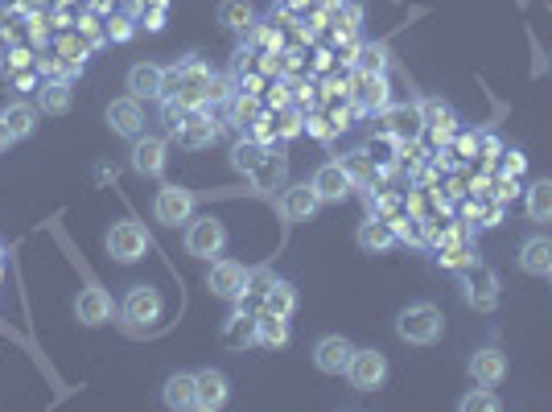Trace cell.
I'll return each mask as SVG.
<instances>
[{
    "label": "cell",
    "mask_w": 552,
    "mask_h": 412,
    "mask_svg": "<svg viewBox=\"0 0 552 412\" xmlns=\"http://www.w3.org/2000/svg\"><path fill=\"white\" fill-rule=\"evenodd\" d=\"M520 268L528 272V277H548V268H552V239H548V235L524 239V248H520Z\"/></svg>",
    "instance_id": "cb8c5ba5"
},
{
    "label": "cell",
    "mask_w": 552,
    "mask_h": 412,
    "mask_svg": "<svg viewBox=\"0 0 552 412\" xmlns=\"http://www.w3.org/2000/svg\"><path fill=\"white\" fill-rule=\"evenodd\" d=\"M9 58H13V38H9L5 29H0V66H5Z\"/></svg>",
    "instance_id": "f35d334b"
},
{
    "label": "cell",
    "mask_w": 552,
    "mask_h": 412,
    "mask_svg": "<svg viewBox=\"0 0 552 412\" xmlns=\"http://www.w3.org/2000/svg\"><path fill=\"white\" fill-rule=\"evenodd\" d=\"M458 408H462V412H499V408H503V400H499L487 384H482V388L466 392V396L458 400Z\"/></svg>",
    "instance_id": "e575fe53"
},
{
    "label": "cell",
    "mask_w": 552,
    "mask_h": 412,
    "mask_svg": "<svg viewBox=\"0 0 552 412\" xmlns=\"http://www.w3.org/2000/svg\"><path fill=\"white\" fill-rule=\"evenodd\" d=\"M5 124H9V132H13V141H29L33 132H38V103H25V99H13L5 112Z\"/></svg>",
    "instance_id": "d4e9b609"
},
{
    "label": "cell",
    "mask_w": 552,
    "mask_h": 412,
    "mask_svg": "<svg viewBox=\"0 0 552 412\" xmlns=\"http://www.w3.org/2000/svg\"><path fill=\"white\" fill-rule=\"evenodd\" d=\"M71 103H75V95H71V83L66 79H50L38 87V112H46V116H66Z\"/></svg>",
    "instance_id": "4316f807"
},
{
    "label": "cell",
    "mask_w": 552,
    "mask_h": 412,
    "mask_svg": "<svg viewBox=\"0 0 552 412\" xmlns=\"http://www.w3.org/2000/svg\"><path fill=\"white\" fill-rule=\"evenodd\" d=\"M169 153V145L161 141V136H149V132H141V136H136V141H132V174H141V178H161L165 174V157Z\"/></svg>",
    "instance_id": "9c48e42d"
},
{
    "label": "cell",
    "mask_w": 552,
    "mask_h": 412,
    "mask_svg": "<svg viewBox=\"0 0 552 412\" xmlns=\"http://www.w3.org/2000/svg\"><path fill=\"white\" fill-rule=\"evenodd\" d=\"M112 314H116V305H112L108 289H99V285H87V289L79 293V301H75V318H79L83 326H108Z\"/></svg>",
    "instance_id": "e0dca14e"
},
{
    "label": "cell",
    "mask_w": 552,
    "mask_h": 412,
    "mask_svg": "<svg viewBox=\"0 0 552 412\" xmlns=\"http://www.w3.org/2000/svg\"><path fill=\"white\" fill-rule=\"evenodd\" d=\"M153 215H157V223H165V227L190 223V219H194V190L174 186V182L161 186L157 198H153Z\"/></svg>",
    "instance_id": "52a82bcc"
},
{
    "label": "cell",
    "mask_w": 552,
    "mask_h": 412,
    "mask_svg": "<svg viewBox=\"0 0 552 412\" xmlns=\"http://www.w3.org/2000/svg\"><path fill=\"white\" fill-rule=\"evenodd\" d=\"M421 132H425L421 103H392V108H384V136H392V141H417Z\"/></svg>",
    "instance_id": "7c38bea8"
},
{
    "label": "cell",
    "mask_w": 552,
    "mask_h": 412,
    "mask_svg": "<svg viewBox=\"0 0 552 412\" xmlns=\"http://www.w3.org/2000/svg\"><path fill=\"white\" fill-rule=\"evenodd\" d=\"M309 5H318V0H285V9H309Z\"/></svg>",
    "instance_id": "7bdbcfd3"
},
{
    "label": "cell",
    "mask_w": 552,
    "mask_h": 412,
    "mask_svg": "<svg viewBox=\"0 0 552 412\" xmlns=\"http://www.w3.org/2000/svg\"><path fill=\"white\" fill-rule=\"evenodd\" d=\"M285 182H289V161H285L281 153H268V157L256 165V174H252V186L264 190V194L285 190Z\"/></svg>",
    "instance_id": "484cf974"
},
{
    "label": "cell",
    "mask_w": 552,
    "mask_h": 412,
    "mask_svg": "<svg viewBox=\"0 0 552 412\" xmlns=\"http://www.w3.org/2000/svg\"><path fill=\"white\" fill-rule=\"evenodd\" d=\"M268 157V149H264V141H256V136H248V141H239L235 149H231V165L239 169V174H256V165Z\"/></svg>",
    "instance_id": "f546056e"
},
{
    "label": "cell",
    "mask_w": 552,
    "mask_h": 412,
    "mask_svg": "<svg viewBox=\"0 0 552 412\" xmlns=\"http://www.w3.org/2000/svg\"><path fill=\"white\" fill-rule=\"evenodd\" d=\"M264 309H272V314H281V318H293V309H297V289H293L289 281H268Z\"/></svg>",
    "instance_id": "4dcf8cb0"
},
{
    "label": "cell",
    "mask_w": 552,
    "mask_h": 412,
    "mask_svg": "<svg viewBox=\"0 0 552 412\" xmlns=\"http://www.w3.org/2000/svg\"><path fill=\"white\" fill-rule=\"evenodd\" d=\"M161 309H165V301L153 285H136V289H128L120 314L128 326H153V322H161Z\"/></svg>",
    "instance_id": "ba28073f"
},
{
    "label": "cell",
    "mask_w": 552,
    "mask_h": 412,
    "mask_svg": "<svg viewBox=\"0 0 552 412\" xmlns=\"http://www.w3.org/2000/svg\"><path fill=\"white\" fill-rule=\"evenodd\" d=\"M0 256H5V244H0Z\"/></svg>",
    "instance_id": "ee69618b"
},
{
    "label": "cell",
    "mask_w": 552,
    "mask_h": 412,
    "mask_svg": "<svg viewBox=\"0 0 552 412\" xmlns=\"http://www.w3.org/2000/svg\"><path fill=\"white\" fill-rule=\"evenodd\" d=\"M231 396V384H227V375L219 367H202L194 371V408L202 412H219Z\"/></svg>",
    "instance_id": "8fae6325"
},
{
    "label": "cell",
    "mask_w": 552,
    "mask_h": 412,
    "mask_svg": "<svg viewBox=\"0 0 552 412\" xmlns=\"http://www.w3.org/2000/svg\"><path fill=\"white\" fill-rule=\"evenodd\" d=\"M128 33H132V29H128V21H124V17H120V21H112V38H116V42H128Z\"/></svg>",
    "instance_id": "ab89813d"
},
{
    "label": "cell",
    "mask_w": 552,
    "mask_h": 412,
    "mask_svg": "<svg viewBox=\"0 0 552 412\" xmlns=\"http://www.w3.org/2000/svg\"><path fill=\"white\" fill-rule=\"evenodd\" d=\"M260 342H264V347H285V342H289V318H281V314H272V309H260Z\"/></svg>",
    "instance_id": "1f68e13d"
},
{
    "label": "cell",
    "mask_w": 552,
    "mask_h": 412,
    "mask_svg": "<svg viewBox=\"0 0 552 412\" xmlns=\"http://www.w3.org/2000/svg\"><path fill=\"white\" fill-rule=\"evenodd\" d=\"M351 355H355V347H351L347 338H342V334H326L318 347H314V367L322 375H347Z\"/></svg>",
    "instance_id": "2e32d148"
},
{
    "label": "cell",
    "mask_w": 552,
    "mask_h": 412,
    "mask_svg": "<svg viewBox=\"0 0 552 412\" xmlns=\"http://www.w3.org/2000/svg\"><path fill=\"white\" fill-rule=\"evenodd\" d=\"M342 169H347V178L355 186H371L375 182V165H371L367 153H347V157H342Z\"/></svg>",
    "instance_id": "d590c367"
},
{
    "label": "cell",
    "mask_w": 552,
    "mask_h": 412,
    "mask_svg": "<svg viewBox=\"0 0 552 412\" xmlns=\"http://www.w3.org/2000/svg\"><path fill=\"white\" fill-rule=\"evenodd\" d=\"M174 136H178L182 149H211V145L219 141V124L211 120V112L190 108V112L182 116V124L174 128Z\"/></svg>",
    "instance_id": "30bf717a"
},
{
    "label": "cell",
    "mask_w": 552,
    "mask_h": 412,
    "mask_svg": "<svg viewBox=\"0 0 552 412\" xmlns=\"http://www.w3.org/2000/svg\"><path fill=\"white\" fill-rule=\"evenodd\" d=\"M318 206H322V198H318L314 182L285 186V194H281V215H285L289 223H309V219L318 215Z\"/></svg>",
    "instance_id": "9a60e30c"
},
{
    "label": "cell",
    "mask_w": 552,
    "mask_h": 412,
    "mask_svg": "<svg viewBox=\"0 0 552 412\" xmlns=\"http://www.w3.org/2000/svg\"><path fill=\"white\" fill-rule=\"evenodd\" d=\"M470 375H474L478 384L499 388V384L507 380V355H503L499 347H482V351H474V359H470Z\"/></svg>",
    "instance_id": "ffe728a7"
},
{
    "label": "cell",
    "mask_w": 552,
    "mask_h": 412,
    "mask_svg": "<svg viewBox=\"0 0 552 412\" xmlns=\"http://www.w3.org/2000/svg\"><path fill=\"white\" fill-rule=\"evenodd\" d=\"M351 178H347V169H342V161H326V165H318V174H314V190H318V198L322 202H342L351 194Z\"/></svg>",
    "instance_id": "d6986e66"
},
{
    "label": "cell",
    "mask_w": 552,
    "mask_h": 412,
    "mask_svg": "<svg viewBox=\"0 0 552 412\" xmlns=\"http://www.w3.org/2000/svg\"><path fill=\"white\" fill-rule=\"evenodd\" d=\"M445 330V318H441V309L433 301H412L400 309V318H396V334L404 342H412V347H433V342L441 338Z\"/></svg>",
    "instance_id": "6da1fadb"
},
{
    "label": "cell",
    "mask_w": 552,
    "mask_h": 412,
    "mask_svg": "<svg viewBox=\"0 0 552 412\" xmlns=\"http://www.w3.org/2000/svg\"><path fill=\"white\" fill-rule=\"evenodd\" d=\"M219 338H223V347H231V351L256 347V342H260V318L239 309V314H231V318L223 322V334H219Z\"/></svg>",
    "instance_id": "ac0fdd59"
},
{
    "label": "cell",
    "mask_w": 552,
    "mask_h": 412,
    "mask_svg": "<svg viewBox=\"0 0 552 412\" xmlns=\"http://www.w3.org/2000/svg\"><path fill=\"white\" fill-rule=\"evenodd\" d=\"M421 116H425V128L437 136V141H450V136L458 132V112L445 99H421Z\"/></svg>",
    "instance_id": "603a6c76"
},
{
    "label": "cell",
    "mask_w": 552,
    "mask_h": 412,
    "mask_svg": "<svg viewBox=\"0 0 552 412\" xmlns=\"http://www.w3.org/2000/svg\"><path fill=\"white\" fill-rule=\"evenodd\" d=\"M528 215L536 223H552V178L532 182V190H528Z\"/></svg>",
    "instance_id": "d6a6232c"
},
{
    "label": "cell",
    "mask_w": 552,
    "mask_h": 412,
    "mask_svg": "<svg viewBox=\"0 0 552 412\" xmlns=\"http://www.w3.org/2000/svg\"><path fill=\"white\" fill-rule=\"evenodd\" d=\"M231 99V83L223 75H211V83H206V95H202V108H215V103H227Z\"/></svg>",
    "instance_id": "8d00e7d4"
},
{
    "label": "cell",
    "mask_w": 552,
    "mask_h": 412,
    "mask_svg": "<svg viewBox=\"0 0 552 412\" xmlns=\"http://www.w3.org/2000/svg\"><path fill=\"white\" fill-rule=\"evenodd\" d=\"M548 281H552V268H548Z\"/></svg>",
    "instance_id": "f6af8a7d"
},
{
    "label": "cell",
    "mask_w": 552,
    "mask_h": 412,
    "mask_svg": "<svg viewBox=\"0 0 552 412\" xmlns=\"http://www.w3.org/2000/svg\"><path fill=\"white\" fill-rule=\"evenodd\" d=\"M351 99L359 103L363 112H384V108H392V87H388V75L359 71V75H355V83H351Z\"/></svg>",
    "instance_id": "4fadbf2b"
},
{
    "label": "cell",
    "mask_w": 552,
    "mask_h": 412,
    "mask_svg": "<svg viewBox=\"0 0 552 412\" xmlns=\"http://www.w3.org/2000/svg\"><path fill=\"white\" fill-rule=\"evenodd\" d=\"M227 248V227L215 219V215H202V219H190L186 223V252L198 256V260H211Z\"/></svg>",
    "instance_id": "7a4b0ae2"
},
{
    "label": "cell",
    "mask_w": 552,
    "mask_h": 412,
    "mask_svg": "<svg viewBox=\"0 0 552 412\" xmlns=\"http://www.w3.org/2000/svg\"><path fill=\"white\" fill-rule=\"evenodd\" d=\"M128 91L136 99H165V71L157 62H136L128 71Z\"/></svg>",
    "instance_id": "44dd1931"
},
{
    "label": "cell",
    "mask_w": 552,
    "mask_h": 412,
    "mask_svg": "<svg viewBox=\"0 0 552 412\" xmlns=\"http://www.w3.org/2000/svg\"><path fill=\"white\" fill-rule=\"evenodd\" d=\"M108 252H112V260H120V264L145 260V252H149V235H145V227H141V223H132V219H120V223L108 231Z\"/></svg>",
    "instance_id": "5b68a950"
},
{
    "label": "cell",
    "mask_w": 552,
    "mask_h": 412,
    "mask_svg": "<svg viewBox=\"0 0 552 412\" xmlns=\"http://www.w3.org/2000/svg\"><path fill=\"white\" fill-rule=\"evenodd\" d=\"M206 285H211V293L223 301H239L252 285V272L239 260H215L211 272H206Z\"/></svg>",
    "instance_id": "8992f818"
},
{
    "label": "cell",
    "mask_w": 552,
    "mask_h": 412,
    "mask_svg": "<svg viewBox=\"0 0 552 412\" xmlns=\"http://www.w3.org/2000/svg\"><path fill=\"white\" fill-rule=\"evenodd\" d=\"M13 145V132H9V124H5V116H0V153H5Z\"/></svg>",
    "instance_id": "60d3db41"
},
{
    "label": "cell",
    "mask_w": 552,
    "mask_h": 412,
    "mask_svg": "<svg viewBox=\"0 0 552 412\" xmlns=\"http://www.w3.org/2000/svg\"><path fill=\"white\" fill-rule=\"evenodd\" d=\"M355 244H359L367 256H379V252H388V248L396 244V227H392L384 215H375V219L359 223V231H355Z\"/></svg>",
    "instance_id": "7402d4cb"
},
{
    "label": "cell",
    "mask_w": 552,
    "mask_h": 412,
    "mask_svg": "<svg viewBox=\"0 0 552 412\" xmlns=\"http://www.w3.org/2000/svg\"><path fill=\"white\" fill-rule=\"evenodd\" d=\"M256 116H260L256 95H239V99H235V120H239V124H252Z\"/></svg>",
    "instance_id": "74e56055"
},
{
    "label": "cell",
    "mask_w": 552,
    "mask_h": 412,
    "mask_svg": "<svg viewBox=\"0 0 552 412\" xmlns=\"http://www.w3.org/2000/svg\"><path fill=\"white\" fill-rule=\"evenodd\" d=\"M108 128L116 136H128V141H136V136L145 132V108L136 95H124V99H112L108 103Z\"/></svg>",
    "instance_id": "5bb4252c"
},
{
    "label": "cell",
    "mask_w": 552,
    "mask_h": 412,
    "mask_svg": "<svg viewBox=\"0 0 552 412\" xmlns=\"http://www.w3.org/2000/svg\"><path fill=\"white\" fill-rule=\"evenodd\" d=\"M462 285H466V301L478 309V314H491V309L499 305V277H495L487 264L470 260L462 268Z\"/></svg>",
    "instance_id": "3957f363"
},
{
    "label": "cell",
    "mask_w": 552,
    "mask_h": 412,
    "mask_svg": "<svg viewBox=\"0 0 552 412\" xmlns=\"http://www.w3.org/2000/svg\"><path fill=\"white\" fill-rule=\"evenodd\" d=\"M355 62H359V71H371V75H388V46H384V42H363Z\"/></svg>",
    "instance_id": "836d02e7"
},
{
    "label": "cell",
    "mask_w": 552,
    "mask_h": 412,
    "mask_svg": "<svg viewBox=\"0 0 552 412\" xmlns=\"http://www.w3.org/2000/svg\"><path fill=\"white\" fill-rule=\"evenodd\" d=\"M219 25L231 29V33H244L256 25V5L252 0H223L219 5Z\"/></svg>",
    "instance_id": "f1b7e54d"
},
{
    "label": "cell",
    "mask_w": 552,
    "mask_h": 412,
    "mask_svg": "<svg viewBox=\"0 0 552 412\" xmlns=\"http://www.w3.org/2000/svg\"><path fill=\"white\" fill-rule=\"evenodd\" d=\"M161 400H165V408H174V412L194 408V371H174V375H169L165 388H161Z\"/></svg>",
    "instance_id": "83f0119b"
},
{
    "label": "cell",
    "mask_w": 552,
    "mask_h": 412,
    "mask_svg": "<svg viewBox=\"0 0 552 412\" xmlns=\"http://www.w3.org/2000/svg\"><path fill=\"white\" fill-rule=\"evenodd\" d=\"M347 380H351L355 392H375V388H384V380H388V355L375 351V347L355 351L351 363H347Z\"/></svg>",
    "instance_id": "277c9868"
},
{
    "label": "cell",
    "mask_w": 552,
    "mask_h": 412,
    "mask_svg": "<svg viewBox=\"0 0 552 412\" xmlns=\"http://www.w3.org/2000/svg\"><path fill=\"white\" fill-rule=\"evenodd\" d=\"M511 161H507V169H511V174H520V169H524V161H520V153H507Z\"/></svg>",
    "instance_id": "b9f144b4"
}]
</instances>
